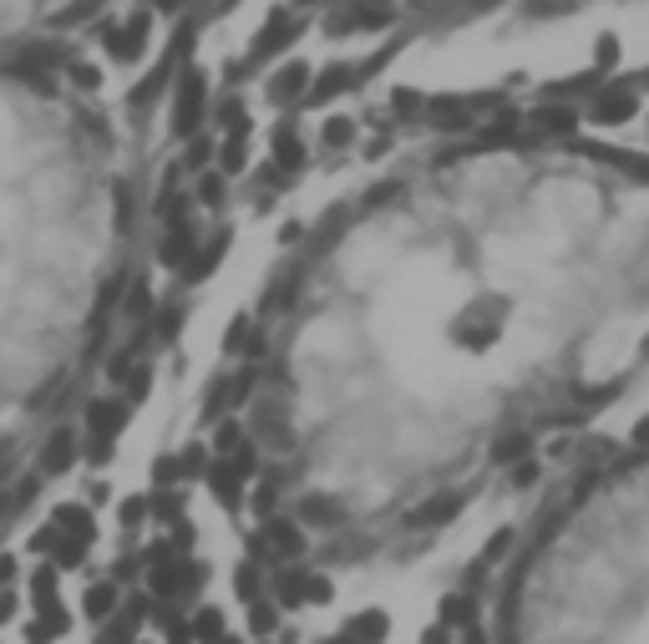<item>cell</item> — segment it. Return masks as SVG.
I'll list each match as a JSON object with an SVG mask.
<instances>
[{
    "label": "cell",
    "instance_id": "cell-2",
    "mask_svg": "<svg viewBox=\"0 0 649 644\" xmlns=\"http://www.w3.org/2000/svg\"><path fill=\"white\" fill-rule=\"evenodd\" d=\"M137 224L122 127L57 57H0V462L112 330Z\"/></svg>",
    "mask_w": 649,
    "mask_h": 644
},
{
    "label": "cell",
    "instance_id": "cell-3",
    "mask_svg": "<svg viewBox=\"0 0 649 644\" xmlns=\"http://www.w3.org/2000/svg\"><path fill=\"white\" fill-rule=\"evenodd\" d=\"M492 644H649V442L538 513L502 568Z\"/></svg>",
    "mask_w": 649,
    "mask_h": 644
},
{
    "label": "cell",
    "instance_id": "cell-4",
    "mask_svg": "<svg viewBox=\"0 0 649 644\" xmlns=\"http://www.w3.org/2000/svg\"><path fill=\"white\" fill-rule=\"evenodd\" d=\"M127 0H0V57H57Z\"/></svg>",
    "mask_w": 649,
    "mask_h": 644
},
{
    "label": "cell",
    "instance_id": "cell-1",
    "mask_svg": "<svg viewBox=\"0 0 649 644\" xmlns=\"http://www.w3.org/2000/svg\"><path fill=\"white\" fill-rule=\"evenodd\" d=\"M649 370V158L478 138L335 208L279 285L254 442L299 533L442 523Z\"/></svg>",
    "mask_w": 649,
    "mask_h": 644
}]
</instances>
